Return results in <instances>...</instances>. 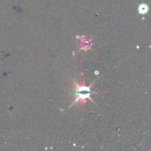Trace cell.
<instances>
[{
	"instance_id": "obj_2",
	"label": "cell",
	"mask_w": 151,
	"mask_h": 151,
	"mask_svg": "<svg viewBox=\"0 0 151 151\" xmlns=\"http://www.w3.org/2000/svg\"><path fill=\"white\" fill-rule=\"evenodd\" d=\"M148 11V7L146 4H141L139 7V13L140 14H146Z\"/></svg>"
},
{
	"instance_id": "obj_1",
	"label": "cell",
	"mask_w": 151,
	"mask_h": 151,
	"mask_svg": "<svg viewBox=\"0 0 151 151\" xmlns=\"http://www.w3.org/2000/svg\"><path fill=\"white\" fill-rule=\"evenodd\" d=\"M75 83L76 84V91H77L76 94L78 97H77L76 100H75V101H74L73 104L72 105H74L76 103H79V102H82V103H83V102L86 101V100L87 98L90 99L91 101H93L92 99L90 98V94L93 92L83 93L84 91H90V88H91V86L88 87L85 86H84V83H83L82 84H77L76 83Z\"/></svg>"
}]
</instances>
